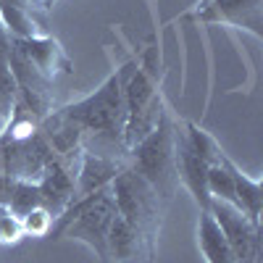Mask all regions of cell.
Instances as JSON below:
<instances>
[{
  "label": "cell",
  "instance_id": "6da1fadb",
  "mask_svg": "<svg viewBox=\"0 0 263 263\" xmlns=\"http://www.w3.org/2000/svg\"><path fill=\"white\" fill-rule=\"evenodd\" d=\"M58 111L79 126L82 153H95V156L116 158V161L129 158V150L124 145L126 105H124V95H121V84H119L116 71L92 95L63 105Z\"/></svg>",
  "mask_w": 263,
  "mask_h": 263
},
{
  "label": "cell",
  "instance_id": "7a4b0ae2",
  "mask_svg": "<svg viewBox=\"0 0 263 263\" xmlns=\"http://www.w3.org/2000/svg\"><path fill=\"white\" fill-rule=\"evenodd\" d=\"M119 216L116 200L111 187L98 190L87 197H77V200L66 208L50 229V239H79L87 248H92L100 263H111L108 260V232H111L114 218Z\"/></svg>",
  "mask_w": 263,
  "mask_h": 263
},
{
  "label": "cell",
  "instance_id": "3957f363",
  "mask_svg": "<svg viewBox=\"0 0 263 263\" xmlns=\"http://www.w3.org/2000/svg\"><path fill=\"white\" fill-rule=\"evenodd\" d=\"M174 129H177V121H174V116L166 108L158 126L153 129L147 137H142L135 147H129V158H126L129 166L163 197V203H168L182 187L179 184V171H177Z\"/></svg>",
  "mask_w": 263,
  "mask_h": 263
},
{
  "label": "cell",
  "instance_id": "277c9868",
  "mask_svg": "<svg viewBox=\"0 0 263 263\" xmlns=\"http://www.w3.org/2000/svg\"><path fill=\"white\" fill-rule=\"evenodd\" d=\"M111 192H114L119 216L126 218L129 224H135L147 239L156 242L158 232H161V221H163V211H166L168 203H163V197L153 190L129 163L114 179Z\"/></svg>",
  "mask_w": 263,
  "mask_h": 263
},
{
  "label": "cell",
  "instance_id": "5b68a950",
  "mask_svg": "<svg viewBox=\"0 0 263 263\" xmlns=\"http://www.w3.org/2000/svg\"><path fill=\"white\" fill-rule=\"evenodd\" d=\"M208 211L216 218L218 229L224 232L227 245L232 248L237 263H263V242L258 224H253L239 208L224 200H216V197H211Z\"/></svg>",
  "mask_w": 263,
  "mask_h": 263
},
{
  "label": "cell",
  "instance_id": "8992f818",
  "mask_svg": "<svg viewBox=\"0 0 263 263\" xmlns=\"http://www.w3.org/2000/svg\"><path fill=\"white\" fill-rule=\"evenodd\" d=\"M8 69H11V77L16 82V103H21L27 111L42 121L48 114L55 111V92H53V82L45 79L37 66L24 58L16 48L11 50V61H8Z\"/></svg>",
  "mask_w": 263,
  "mask_h": 263
},
{
  "label": "cell",
  "instance_id": "52a82bcc",
  "mask_svg": "<svg viewBox=\"0 0 263 263\" xmlns=\"http://www.w3.org/2000/svg\"><path fill=\"white\" fill-rule=\"evenodd\" d=\"M192 16L208 24H229L260 37L263 0H200Z\"/></svg>",
  "mask_w": 263,
  "mask_h": 263
},
{
  "label": "cell",
  "instance_id": "ba28073f",
  "mask_svg": "<svg viewBox=\"0 0 263 263\" xmlns=\"http://www.w3.org/2000/svg\"><path fill=\"white\" fill-rule=\"evenodd\" d=\"M13 48L29 58L37 71L55 82L58 74H71L74 71V63L69 58V53L63 50V45L53 37V34H37V37H13Z\"/></svg>",
  "mask_w": 263,
  "mask_h": 263
},
{
  "label": "cell",
  "instance_id": "9c48e42d",
  "mask_svg": "<svg viewBox=\"0 0 263 263\" xmlns=\"http://www.w3.org/2000/svg\"><path fill=\"white\" fill-rule=\"evenodd\" d=\"M156 242L147 239L135 224L116 216L108 232V260L111 263H153Z\"/></svg>",
  "mask_w": 263,
  "mask_h": 263
},
{
  "label": "cell",
  "instance_id": "30bf717a",
  "mask_svg": "<svg viewBox=\"0 0 263 263\" xmlns=\"http://www.w3.org/2000/svg\"><path fill=\"white\" fill-rule=\"evenodd\" d=\"M77 168L69 161L53 158L48 171L42 174V179L37 182L40 195H42V208H45L53 218H58L66 208L74 203L77 195Z\"/></svg>",
  "mask_w": 263,
  "mask_h": 263
},
{
  "label": "cell",
  "instance_id": "8fae6325",
  "mask_svg": "<svg viewBox=\"0 0 263 263\" xmlns=\"http://www.w3.org/2000/svg\"><path fill=\"white\" fill-rule=\"evenodd\" d=\"M174 147H177V171H179V184H184L192 195V200L200 205V211H208L211 205V195L205 187V171L208 166L203 158L195 153V147L187 140L184 124H177L174 129Z\"/></svg>",
  "mask_w": 263,
  "mask_h": 263
},
{
  "label": "cell",
  "instance_id": "7c38bea8",
  "mask_svg": "<svg viewBox=\"0 0 263 263\" xmlns=\"http://www.w3.org/2000/svg\"><path fill=\"white\" fill-rule=\"evenodd\" d=\"M129 161H116V158H105V156H95V153H82L79 158V168H77V197H87L98 190L111 187L114 179L126 168Z\"/></svg>",
  "mask_w": 263,
  "mask_h": 263
},
{
  "label": "cell",
  "instance_id": "4fadbf2b",
  "mask_svg": "<svg viewBox=\"0 0 263 263\" xmlns=\"http://www.w3.org/2000/svg\"><path fill=\"white\" fill-rule=\"evenodd\" d=\"M0 21H3L13 37L48 34L45 24L37 18V8L29 0H0Z\"/></svg>",
  "mask_w": 263,
  "mask_h": 263
},
{
  "label": "cell",
  "instance_id": "5bb4252c",
  "mask_svg": "<svg viewBox=\"0 0 263 263\" xmlns=\"http://www.w3.org/2000/svg\"><path fill=\"white\" fill-rule=\"evenodd\" d=\"M197 248H200L205 263H237L232 248L227 245L224 232L218 229L211 211H200V224H197Z\"/></svg>",
  "mask_w": 263,
  "mask_h": 263
},
{
  "label": "cell",
  "instance_id": "9a60e30c",
  "mask_svg": "<svg viewBox=\"0 0 263 263\" xmlns=\"http://www.w3.org/2000/svg\"><path fill=\"white\" fill-rule=\"evenodd\" d=\"M227 168L232 174V182H234V197H237V208L242 211L253 224L260 227V211H263V187L258 179L245 177L242 171L237 168V163L227 156Z\"/></svg>",
  "mask_w": 263,
  "mask_h": 263
},
{
  "label": "cell",
  "instance_id": "2e32d148",
  "mask_svg": "<svg viewBox=\"0 0 263 263\" xmlns=\"http://www.w3.org/2000/svg\"><path fill=\"white\" fill-rule=\"evenodd\" d=\"M37 208H42V195H40L37 182H21V179H16L13 190H11L8 211L13 216H18V218H24V216H29Z\"/></svg>",
  "mask_w": 263,
  "mask_h": 263
},
{
  "label": "cell",
  "instance_id": "e0dca14e",
  "mask_svg": "<svg viewBox=\"0 0 263 263\" xmlns=\"http://www.w3.org/2000/svg\"><path fill=\"white\" fill-rule=\"evenodd\" d=\"M24 234V224H21V218L13 216L8 208L0 211V245H16Z\"/></svg>",
  "mask_w": 263,
  "mask_h": 263
},
{
  "label": "cell",
  "instance_id": "ac0fdd59",
  "mask_svg": "<svg viewBox=\"0 0 263 263\" xmlns=\"http://www.w3.org/2000/svg\"><path fill=\"white\" fill-rule=\"evenodd\" d=\"M53 221H55V218L45 208H37L29 216L21 218V224H24V234H29V237H48L50 229H53Z\"/></svg>",
  "mask_w": 263,
  "mask_h": 263
},
{
  "label": "cell",
  "instance_id": "d6986e66",
  "mask_svg": "<svg viewBox=\"0 0 263 263\" xmlns=\"http://www.w3.org/2000/svg\"><path fill=\"white\" fill-rule=\"evenodd\" d=\"M13 103H16V82L8 66H0V116L3 119L11 116Z\"/></svg>",
  "mask_w": 263,
  "mask_h": 263
},
{
  "label": "cell",
  "instance_id": "ffe728a7",
  "mask_svg": "<svg viewBox=\"0 0 263 263\" xmlns=\"http://www.w3.org/2000/svg\"><path fill=\"white\" fill-rule=\"evenodd\" d=\"M11 50H13V34L6 29L3 21H0V66H8Z\"/></svg>",
  "mask_w": 263,
  "mask_h": 263
},
{
  "label": "cell",
  "instance_id": "44dd1931",
  "mask_svg": "<svg viewBox=\"0 0 263 263\" xmlns=\"http://www.w3.org/2000/svg\"><path fill=\"white\" fill-rule=\"evenodd\" d=\"M13 182L8 174H0V208H8V200H11V190H13Z\"/></svg>",
  "mask_w": 263,
  "mask_h": 263
},
{
  "label": "cell",
  "instance_id": "7402d4cb",
  "mask_svg": "<svg viewBox=\"0 0 263 263\" xmlns=\"http://www.w3.org/2000/svg\"><path fill=\"white\" fill-rule=\"evenodd\" d=\"M55 3H58V0H45V3H42V11H50Z\"/></svg>",
  "mask_w": 263,
  "mask_h": 263
},
{
  "label": "cell",
  "instance_id": "603a6c76",
  "mask_svg": "<svg viewBox=\"0 0 263 263\" xmlns=\"http://www.w3.org/2000/svg\"><path fill=\"white\" fill-rule=\"evenodd\" d=\"M29 3H32L37 11H42V3H45V0H29Z\"/></svg>",
  "mask_w": 263,
  "mask_h": 263
},
{
  "label": "cell",
  "instance_id": "cb8c5ba5",
  "mask_svg": "<svg viewBox=\"0 0 263 263\" xmlns=\"http://www.w3.org/2000/svg\"><path fill=\"white\" fill-rule=\"evenodd\" d=\"M0 211H3V208H0Z\"/></svg>",
  "mask_w": 263,
  "mask_h": 263
}]
</instances>
